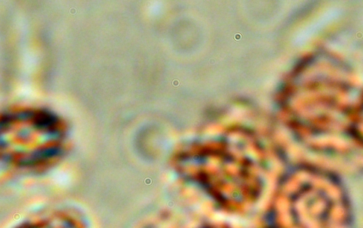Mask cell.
Returning <instances> with one entry per match:
<instances>
[{
    "instance_id": "7a4b0ae2",
    "label": "cell",
    "mask_w": 363,
    "mask_h": 228,
    "mask_svg": "<svg viewBox=\"0 0 363 228\" xmlns=\"http://www.w3.org/2000/svg\"><path fill=\"white\" fill-rule=\"evenodd\" d=\"M16 228H82L80 223L65 214H54L21 224Z\"/></svg>"
},
{
    "instance_id": "6da1fadb",
    "label": "cell",
    "mask_w": 363,
    "mask_h": 228,
    "mask_svg": "<svg viewBox=\"0 0 363 228\" xmlns=\"http://www.w3.org/2000/svg\"><path fill=\"white\" fill-rule=\"evenodd\" d=\"M64 132L62 121L45 110L6 113L1 120V159L18 169L45 167L60 156Z\"/></svg>"
}]
</instances>
